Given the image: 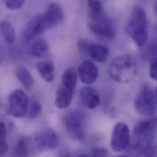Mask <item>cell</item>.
<instances>
[{
	"label": "cell",
	"mask_w": 157,
	"mask_h": 157,
	"mask_svg": "<svg viewBox=\"0 0 157 157\" xmlns=\"http://www.w3.org/2000/svg\"><path fill=\"white\" fill-rule=\"evenodd\" d=\"M154 9H155V12L156 13V14L157 15V0L155 2V6H154Z\"/></svg>",
	"instance_id": "cell-29"
},
{
	"label": "cell",
	"mask_w": 157,
	"mask_h": 157,
	"mask_svg": "<svg viewBox=\"0 0 157 157\" xmlns=\"http://www.w3.org/2000/svg\"><path fill=\"white\" fill-rule=\"evenodd\" d=\"M30 142L28 138L22 136L19 138L13 147V155L16 157H27L29 154Z\"/></svg>",
	"instance_id": "cell-21"
},
{
	"label": "cell",
	"mask_w": 157,
	"mask_h": 157,
	"mask_svg": "<svg viewBox=\"0 0 157 157\" xmlns=\"http://www.w3.org/2000/svg\"><path fill=\"white\" fill-rule=\"evenodd\" d=\"M157 130V117L143 120L136 124L133 133L129 152L135 156L152 157L157 155V149L152 144Z\"/></svg>",
	"instance_id": "cell-1"
},
{
	"label": "cell",
	"mask_w": 157,
	"mask_h": 157,
	"mask_svg": "<svg viewBox=\"0 0 157 157\" xmlns=\"http://www.w3.org/2000/svg\"><path fill=\"white\" fill-rule=\"evenodd\" d=\"M88 28L92 33L98 37L113 40L116 37V30L113 22L106 16L97 21H90Z\"/></svg>",
	"instance_id": "cell-9"
},
{
	"label": "cell",
	"mask_w": 157,
	"mask_h": 157,
	"mask_svg": "<svg viewBox=\"0 0 157 157\" xmlns=\"http://www.w3.org/2000/svg\"><path fill=\"white\" fill-rule=\"evenodd\" d=\"M37 71L44 80L48 82H52L55 75V66L51 61H44L37 65Z\"/></svg>",
	"instance_id": "cell-19"
},
{
	"label": "cell",
	"mask_w": 157,
	"mask_h": 157,
	"mask_svg": "<svg viewBox=\"0 0 157 157\" xmlns=\"http://www.w3.org/2000/svg\"><path fill=\"white\" fill-rule=\"evenodd\" d=\"M15 76L23 87L29 91L34 86V80L30 72L25 67H18L15 71Z\"/></svg>",
	"instance_id": "cell-17"
},
{
	"label": "cell",
	"mask_w": 157,
	"mask_h": 157,
	"mask_svg": "<svg viewBox=\"0 0 157 157\" xmlns=\"http://www.w3.org/2000/svg\"><path fill=\"white\" fill-rule=\"evenodd\" d=\"M8 151V145L7 143L6 129L4 123L0 125V155H4Z\"/></svg>",
	"instance_id": "cell-23"
},
{
	"label": "cell",
	"mask_w": 157,
	"mask_h": 157,
	"mask_svg": "<svg viewBox=\"0 0 157 157\" xmlns=\"http://www.w3.org/2000/svg\"><path fill=\"white\" fill-rule=\"evenodd\" d=\"M34 143L39 151L54 149L59 144V138L53 129L44 128L36 133L34 137Z\"/></svg>",
	"instance_id": "cell-8"
},
{
	"label": "cell",
	"mask_w": 157,
	"mask_h": 157,
	"mask_svg": "<svg viewBox=\"0 0 157 157\" xmlns=\"http://www.w3.org/2000/svg\"><path fill=\"white\" fill-rule=\"evenodd\" d=\"M44 16L48 28H52L59 25L64 17L61 6L56 2H53L48 5Z\"/></svg>",
	"instance_id": "cell-13"
},
{
	"label": "cell",
	"mask_w": 157,
	"mask_h": 157,
	"mask_svg": "<svg viewBox=\"0 0 157 157\" xmlns=\"http://www.w3.org/2000/svg\"><path fill=\"white\" fill-rule=\"evenodd\" d=\"M74 92V91L61 85L56 93V106L58 109H64L68 107L72 101Z\"/></svg>",
	"instance_id": "cell-14"
},
{
	"label": "cell",
	"mask_w": 157,
	"mask_h": 157,
	"mask_svg": "<svg viewBox=\"0 0 157 157\" xmlns=\"http://www.w3.org/2000/svg\"><path fill=\"white\" fill-rule=\"evenodd\" d=\"M125 31L138 47H143L148 37V23L144 10L136 6L125 26Z\"/></svg>",
	"instance_id": "cell-3"
},
{
	"label": "cell",
	"mask_w": 157,
	"mask_h": 157,
	"mask_svg": "<svg viewBox=\"0 0 157 157\" xmlns=\"http://www.w3.org/2000/svg\"><path fill=\"white\" fill-rule=\"evenodd\" d=\"M42 112V106L39 101L36 100H34L31 102L29 117L30 119H35L39 117Z\"/></svg>",
	"instance_id": "cell-24"
},
{
	"label": "cell",
	"mask_w": 157,
	"mask_h": 157,
	"mask_svg": "<svg viewBox=\"0 0 157 157\" xmlns=\"http://www.w3.org/2000/svg\"><path fill=\"white\" fill-rule=\"evenodd\" d=\"M84 114L79 111L69 113L64 119V127L68 135L74 140L81 141L84 135Z\"/></svg>",
	"instance_id": "cell-6"
},
{
	"label": "cell",
	"mask_w": 157,
	"mask_h": 157,
	"mask_svg": "<svg viewBox=\"0 0 157 157\" xmlns=\"http://www.w3.org/2000/svg\"><path fill=\"white\" fill-rule=\"evenodd\" d=\"M130 133L128 127L123 122L116 124L113 128L111 146L116 152H123L130 144Z\"/></svg>",
	"instance_id": "cell-7"
},
{
	"label": "cell",
	"mask_w": 157,
	"mask_h": 157,
	"mask_svg": "<svg viewBox=\"0 0 157 157\" xmlns=\"http://www.w3.org/2000/svg\"><path fill=\"white\" fill-rule=\"evenodd\" d=\"M1 31L4 40L7 44H12L14 42L15 34L11 23L7 20H3L1 23Z\"/></svg>",
	"instance_id": "cell-22"
},
{
	"label": "cell",
	"mask_w": 157,
	"mask_h": 157,
	"mask_svg": "<svg viewBox=\"0 0 157 157\" xmlns=\"http://www.w3.org/2000/svg\"><path fill=\"white\" fill-rule=\"evenodd\" d=\"M5 6L9 10H18L23 6L25 0H4Z\"/></svg>",
	"instance_id": "cell-26"
},
{
	"label": "cell",
	"mask_w": 157,
	"mask_h": 157,
	"mask_svg": "<svg viewBox=\"0 0 157 157\" xmlns=\"http://www.w3.org/2000/svg\"><path fill=\"white\" fill-rule=\"evenodd\" d=\"M91 155L93 157H107L108 152L105 148L95 147L92 151Z\"/></svg>",
	"instance_id": "cell-27"
},
{
	"label": "cell",
	"mask_w": 157,
	"mask_h": 157,
	"mask_svg": "<svg viewBox=\"0 0 157 157\" xmlns=\"http://www.w3.org/2000/svg\"><path fill=\"white\" fill-rule=\"evenodd\" d=\"M86 52L92 59L98 63H105L109 55L108 50L106 47L96 44H89Z\"/></svg>",
	"instance_id": "cell-15"
},
{
	"label": "cell",
	"mask_w": 157,
	"mask_h": 157,
	"mask_svg": "<svg viewBox=\"0 0 157 157\" xmlns=\"http://www.w3.org/2000/svg\"><path fill=\"white\" fill-rule=\"evenodd\" d=\"M149 75L151 78L157 81V58L153 61L151 65Z\"/></svg>",
	"instance_id": "cell-28"
},
{
	"label": "cell",
	"mask_w": 157,
	"mask_h": 157,
	"mask_svg": "<svg viewBox=\"0 0 157 157\" xmlns=\"http://www.w3.org/2000/svg\"><path fill=\"white\" fill-rule=\"evenodd\" d=\"M155 100H156V102L157 103V88L156 89V91H155Z\"/></svg>",
	"instance_id": "cell-30"
},
{
	"label": "cell",
	"mask_w": 157,
	"mask_h": 157,
	"mask_svg": "<svg viewBox=\"0 0 157 157\" xmlns=\"http://www.w3.org/2000/svg\"><path fill=\"white\" fill-rule=\"evenodd\" d=\"M28 105V98L25 92L20 89H15L7 97V114L13 117H21L26 113Z\"/></svg>",
	"instance_id": "cell-5"
},
{
	"label": "cell",
	"mask_w": 157,
	"mask_h": 157,
	"mask_svg": "<svg viewBox=\"0 0 157 157\" xmlns=\"http://www.w3.org/2000/svg\"><path fill=\"white\" fill-rule=\"evenodd\" d=\"M87 4L90 21H97L105 16L101 0H87Z\"/></svg>",
	"instance_id": "cell-16"
},
{
	"label": "cell",
	"mask_w": 157,
	"mask_h": 157,
	"mask_svg": "<svg viewBox=\"0 0 157 157\" xmlns=\"http://www.w3.org/2000/svg\"><path fill=\"white\" fill-rule=\"evenodd\" d=\"M155 95L151 87L143 85L138 90L135 100V107L137 112L142 115L152 116L156 112Z\"/></svg>",
	"instance_id": "cell-4"
},
{
	"label": "cell",
	"mask_w": 157,
	"mask_h": 157,
	"mask_svg": "<svg viewBox=\"0 0 157 157\" xmlns=\"http://www.w3.org/2000/svg\"><path fill=\"white\" fill-rule=\"evenodd\" d=\"M108 72L111 79L119 83H126L135 78L138 66L131 55H123L115 58L110 63Z\"/></svg>",
	"instance_id": "cell-2"
},
{
	"label": "cell",
	"mask_w": 157,
	"mask_h": 157,
	"mask_svg": "<svg viewBox=\"0 0 157 157\" xmlns=\"http://www.w3.org/2000/svg\"><path fill=\"white\" fill-rule=\"evenodd\" d=\"M82 104L89 109H94L100 103V96L97 90L89 86H84L79 90Z\"/></svg>",
	"instance_id": "cell-12"
},
{
	"label": "cell",
	"mask_w": 157,
	"mask_h": 157,
	"mask_svg": "<svg viewBox=\"0 0 157 157\" xmlns=\"http://www.w3.org/2000/svg\"><path fill=\"white\" fill-rule=\"evenodd\" d=\"M77 82V73L75 68H67L63 73L61 85L75 92Z\"/></svg>",
	"instance_id": "cell-20"
},
{
	"label": "cell",
	"mask_w": 157,
	"mask_h": 157,
	"mask_svg": "<svg viewBox=\"0 0 157 157\" xmlns=\"http://www.w3.org/2000/svg\"><path fill=\"white\" fill-rule=\"evenodd\" d=\"M31 54L36 58H44L49 54V46L47 41L44 38L36 39L30 48Z\"/></svg>",
	"instance_id": "cell-18"
},
{
	"label": "cell",
	"mask_w": 157,
	"mask_h": 157,
	"mask_svg": "<svg viewBox=\"0 0 157 157\" xmlns=\"http://www.w3.org/2000/svg\"><path fill=\"white\" fill-rule=\"evenodd\" d=\"M146 59H151L157 56V42H154L149 44L145 48L143 54Z\"/></svg>",
	"instance_id": "cell-25"
},
{
	"label": "cell",
	"mask_w": 157,
	"mask_h": 157,
	"mask_svg": "<svg viewBox=\"0 0 157 157\" xmlns=\"http://www.w3.org/2000/svg\"><path fill=\"white\" fill-rule=\"evenodd\" d=\"M78 74L81 81L83 83L89 85L94 83L97 79L98 70L92 61L87 60L79 66Z\"/></svg>",
	"instance_id": "cell-11"
},
{
	"label": "cell",
	"mask_w": 157,
	"mask_h": 157,
	"mask_svg": "<svg viewBox=\"0 0 157 157\" xmlns=\"http://www.w3.org/2000/svg\"><path fill=\"white\" fill-rule=\"evenodd\" d=\"M47 28H49L44 14L34 16L29 20L25 27L23 34V39L26 42L33 40Z\"/></svg>",
	"instance_id": "cell-10"
}]
</instances>
